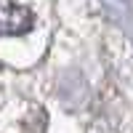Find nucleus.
Here are the masks:
<instances>
[{"label": "nucleus", "mask_w": 133, "mask_h": 133, "mask_svg": "<svg viewBox=\"0 0 133 133\" xmlns=\"http://www.w3.org/2000/svg\"><path fill=\"white\" fill-rule=\"evenodd\" d=\"M29 27H32L29 11L16 8V5L0 8V32H27Z\"/></svg>", "instance_id": "1"}]
</instances>
